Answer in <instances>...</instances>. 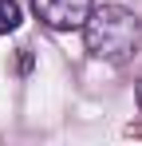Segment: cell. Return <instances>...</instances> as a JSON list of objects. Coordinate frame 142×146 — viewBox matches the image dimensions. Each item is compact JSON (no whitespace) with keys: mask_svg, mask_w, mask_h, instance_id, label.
Listing matches in <instances>:
<instances>
[{"mask_svg":"<svg viewBox=\"0 0 142 146\" xmlns=\"http://www.w3.org/2000/svg\"><path fill=\"white\" fill-rule=\"evenodd\" d=\"M83 44L95 59L103 63H130L138 55V44H142V20L122 8V4H103V8H91L87 24H83Z\"/></svg>","mask_w":142,"mask_h":146,"instance_id":"1","label":"cell"},{"mask_svg":"<svg viewBox=\"0 0 142 146\" xmlns=\"http://www.w3.org/2000/svg\"><path fill=\"white\" fill-rule=\"evenodd\" d=\"M134 99H138V107H142V79H138V87H134Z\"/></svg>","mask_w":142,"mask_h":146,"instance_id":"4","label":"cell"},{"mask_svg":"<svg viewBox=\"0 0 142 146\" xmlns=\"http://www.w3.org/2000/svg\"><path fill=\"white\" fill-rule=\"evenodd\" d=\"M24 20V12H20V4L16 0H0V36H8V32H16Z\"/></svg>","mask_w":142,"mask_h":146,"instance_id":"3","label":"cell"},{"mask_svg":"<svg viewBox=\"0 0 142 146\" xmlns=\"http://www.w3.org/2000/svg\"><path fill=\"white\" fill-rule=\"evenodd\" d=\"M32 12L55 32H83L91 16V0H32Z\"/></svg>","mask_w":142,"mask_h":146,"instance_id":"2","label":"cell"}]
</instances>
